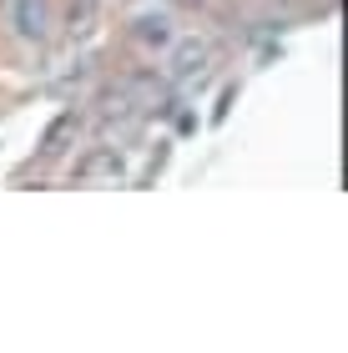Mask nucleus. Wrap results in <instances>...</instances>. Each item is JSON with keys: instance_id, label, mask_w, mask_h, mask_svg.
I'll return each mask as SVG.
<instances>
[{"instance_id": "f257e3e1", "label": "nucleus", "mask_w": 348, "mask_h": 353, "mask_svg": "<svg viewBox=\"0 0 348 353\" xmlns=\"http://www.w3.org/2000/svg\"><path fill=\"white\" fill-rule=\"evenodd\" d=\"M6 26H10L15 41L45 46L51 26H56V10H51V0H6Z\"/></svg>"}, {"instance_id": "f03ea898", "label": "nucleus", "mask_w": 348, "mask_h": 353, "mask_svg": "<svg viewBox=\"0 0 348 353\" xmlns=\"http://www.w3.org/2000/svg\"><path fill=\"white\" fill-rule=\"evenodd\" d=\"M126 172V162H121V152L116 147H101V152H91V157H81L76 162V182H101V176H116Z\"/></svg>"}, {"instance_id": "7ed1b4c3", "label": "nucleus", "mask_w": 348, "mask_h": 353, "mask_svg": "<svg viewBox=\"0 0 348 353\" xmlns=\"http://www.w3.org/2000/svg\"><path fill=\"white\" fill-rule=\"evenodd\" d=\"M136 36L147 46H162V51H167V46L177 41V30H172V15L167 10H156V15H141V21H136Z\"/></svg>"}, {"instance_id": "20e7f679", "label": "nucleus", "mask_w": 348, "mask_h": 353, "mask_svg": "<svg viewBox=\"0 0 348 353\" xmlns=\"http://www.w3.org/2000/svg\"><path fill=\"white\" fill-rule=\"evenodd\" d=\"M202 61H207V46H202V41H182L177 51H172V71L192 76V71H202Z\"/></svg>"}]
</instances>
